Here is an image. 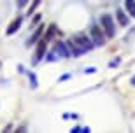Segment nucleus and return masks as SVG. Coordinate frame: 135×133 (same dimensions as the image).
<instances>
[{"label":"nucleus","instance_id":"obj_1","mask_svg":"<svg viewBox=\"0 0 135 133\" xmlns=\"http://www.w3.org/2000/svg\"><path fill=\"white\" fill-rule=\"evenodd\" d=\"M72 40L77 44V47H79L83 53L91 51V49H93V46H95V42H93V39H91V35L88 37L86 33H75L74 37H72Z\"/></svg>","mask_w":135,"mask_h":133},{"label":"nucleus","instance_id":"obj_2","mask_svg":"<svg viewBox=\"0 0 135 133\" xmlns=\"http://www.w3.org/2000/svg\"><path fill=\"white\" fill-rule=\"evenodd\" d=\"M100 26L104 28L107 39H112L116 35V25H114V18L110 14H102L100 16Z\"/></svg>","mask_w":135,"mask_h":133},{"label":"nucleus","instance_id":"obj_3","mask_svg":"<svg viewBox=\"0 0 135 133\" xmlns=\"http://www.w3.org/2000/svg\"><path fill=\"white\" fill-rule=\"evenodd\" d=\"M90 35H91V39H93V42H95V46H104V44H105L107 35H105L104 28H102L100 25H91Z\"/></svg>","mask_w":135,"mask_h":133},{"label":"nucleus","instance_id":"obj_4","mask_svg":"<svg viewBox=\"0 0 135 133\" xmlns=\"http://www.w3.org/2000/svg\"><path fill=\"white\" fill-rule=\"evenodd\" d=\"M47 44H49V40L44 39V37H42V39L37 42V47H35V56H33L35 63H37V61H40V60L46 56V49H47Z\"/></svg>","mask_w":135,"mask_h":133},{"label":"nucleus","instance_id":"obj_5","mask_svg":"<svg viewBox=\"0 0 135 133\" xmlns=\"http://www.w3.org/2000/svg\"><path fill=\"white\" fill-rule=\"evenodd\" d=\"M53 47H55V51L58 53V56H60V58H69V56H70V51H69V47H67V42L56 40Z\"/></svg>","mask_w":135,"mask_h":133},{"label":"nucleus","instance_id":"obj_6","mask_svg":"<svg viewBox=\"0 0 135 133\" xmlns=\"http://www.w3.org/2000/svg\"><path fill=\"white\" fill-rule=\"evenodd\" d=\"M21 23H23V16H18V18H14V19L11 21V25L7 26V35H14L18 30H20Z\"/></svg>","mask_w":135,"mask_h":133},{"label":"nucleus","instance_id":"obj_7","mask_svg":"<svg viewBox=\"0 0 135 133\" xmlns=\"http://www.w3.org/2000/svg\"><path fill=\"white\" fill-rule=\"evenodd\" d=\"M67 47H69V51H70V56H75V58H79V56H83V54H84L83 51L79 49V47H77V44H75L72 39L67 40Z\"/></svg>","mask_w":135,"mask_h":133},{"label":"nucleus","instance_id":"obj_8","mask_svg":"<svg viewBox=\"0 0 135 133\" xmlns=\"http://www.w3.org/2000/svg\"><path fill=\"white\" fill-rule=\"evenodd\" d=\"M116 19H118V23L121 26H128V23H130V18L125 14L123 9H116Z\"/></svg>","mask_w":135,"mask_h":133},{"label":"nucleus","instance_id":"obj_9","mask_svg":"<svg viewBox=\"0 0 135 133\" xmlns=\"http://www.w3.org/2000/svg\"><path fill=\"white\" fill-rule=\"evenodd\" d=\"M42 32H44V25H40L39 28L35 30L33 33H32V37L28 39V42H26V46H32V44H37L40 40V35H42Z\"/></svg>","mask_w":135,"mask_h":133},{"label":"nucleus","instance_id":"obj_10","mask_svg":"<svg viewBox=\"0 0 135 133\" xmlns=\"http://www.w3.org/2000/svg\"><path fill=\"white\" fill-rule=\"evenodd\" d=\"M125 11L132 18H135V0H125Z\"/></svg>","mask_w":135,"mask_h":133},{"label":"nucleus","instance_id":"obj_11","mask_svg":"<svg viewBox=\"0 0 135 133\" xmlns=\"http://www.w3.org/2000/svg\"><path fill=\"white\" fill-rule=\"evenodd\" d=\"M28 77H30V86H32V89H35L39 84H37V75L33 74V72H28Z\"/></svg>","mask_w":135,"mask_h":133},{"label":"nucleus","instance_id":"obj_12","mask_svg":"<svg viewBox=\"0 0 135 133\" xmlns=\"http://www.w3.org/2000/svg\"><path fill=\"white\" fill-rule=\"evenodd\" d=\"M55 32H56V26H55V25H51V26H49V30H47V32H46V35H44V39L51 40V37H53V33H55Z\"/></svg>","mask_w":135,"mask_h":133},{"label":"nucleus","instance_id":"obj_13","mask_svg":"<svg viewBox=\"0 0 135 133\" xmlns=\"http://www.w3.org/2000/svg\"><path fill=\"white\" fill-rule=\"evenodd\" d=\"M39 4H40V0H33V4L30 5V9H28V16H32L35 12V9L39 7Z\"/></svg>","mask_w":135,"mask_h":133},{"label":"nucleus","instance_id":"obj_14","mask_svg":"<svg viewBox=\"0 0 135 133\" xmlns=\"http://www.w3.org/2000/svg\"><path fill=\"white\" fill-rule=\"evenodd\" d=\"M79 131H90V128H88V126H84V128H81V126H74V128L70 130V133H79Z\"/></svg>","mask_w":135,"mask_h":133},{"label":"nucleus","instance_id":"obj_15","mask_svg":"<svg viewBox=\"0 0 135 133\" xmlns=\"http://www.w3.org/2000/svg\"><path fill=\"white\" fill-rule=\"evenodd\" d=\"M119 61H121L119 58H116V60H112V61H110V63H109V67H110V68H116V67H118V65H119Z\"/></svg>","mask_w":135,"mask_h":133},{"label":"nucleus","instance_id":"obj_16","mask_svg":"<svg viewBox=\"0 0 135 133\" xmlns=\"http://www.w3.org/2000/svg\"><path fill=\"white\" fill-rule=\"evenodd\" d=\"M28 0H18V7H25Z\"/></svg>","mask_w":135,"mask_h":133},{"label":"nucleus","instance_id":"obj_17","mask_svg":"<svg viewBox=\"0 0 135 133\" xmlns=\"http://www.w3.org/2000/svg\"><path fill=\"white\" fill-rule=\"evenodd\" d=\"M97 68H84V74H93Z\"/></svg>","mask_w":135,"mask_h":133},{"label":"nucleus","instance_id":"obj_18","mask_svg":"<svg viewBox=\"0 0 135 133\" xmlns=\"http://www.w3.org/2000/svg\"><path fill=\"white\" fill-rule=\"evenodd\" d=\"M69 77H70V74H65V75H61V77H60V81H67Z\"/></svg>","mask_w":135,"mask_h":133},{"label":"nucleus","instance_id":"obj_19","mask_svg":"<svg viewBox=\"0 0 135 133\" xmlns=\"http://www.w3.org/2000/svg\"><path fill=\"white\" fill-rule=\"evenodd\" d=\"M130 84H132V86H135V75H133V77L130 79Z\"/></svg>","mask_w":135,"mask_h":133}]
</instances>
